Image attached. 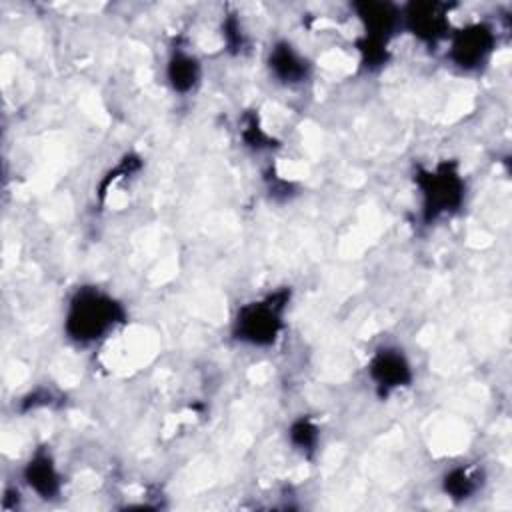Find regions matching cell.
<instances>
[{
    "instance_id": "cell-6",
    "label": "cell",
    "mask_w": 512,
    "mask_h": 512,
    "mask_svg": "<svg viewBox=\"0 0 512 512\" xmlns=\"http://www.w3.org/2000/svg\"><path fill=\"white\" fill-rule=\"evenodd\" d=\"M450 6L442 2H416L402 10V26L418 40L438 44L450 36Z\"/></svg>"
},
{
    "instance_id": "cell-12",
    "label": "cell",
    "mask_w": 512,
    "mask_h": 512,
    "mask_svg": "<svg viewBox=\"0 0 512 512\" xmlns=\"http://www.w3.org/2000/svg\"><path fill=\"white\" fill-rule=\"evenodd\" d=\"M288 436H290V442L296 450H302V452H314L316 450V444H318V438H320V430L318 426L302 416L298 420H294L290 424V430H288Z\"/></svg>"
},
{
    "instance_id": "cell-7",
    "label": "cell",
    "mask_w": 512,
    "mask_h": 512,
    "mask_svg": "<svg viewBox=\"0 0 512 512\" xmlns=\"http://www.w3.org/2000/svg\"><path fill=\"white\" fill-rule=\"evenodd\" d=\"M358 12V18L364 24V40L384 44L388 42L390 34L402 26V10L386 4V2H364L354 6Z\"/></svg>"
},
{
    "instance_id": "cell-3",
    "label": "cell",
    "mask_w": 512,
    "mask_h": 512,
    "mask_svg": "<svg viewBox=\"0 0 512 512\" xmlns=\"http://www.w3.org/2000/svg\"><path fill=\"white\" fill-rule=\"evenodd\" d=\"M426 220L452 214L460 208L466 194V184L452 162H440L430 170H422L416 178Z\"/></svg>"
},
{
    "instance_id": "cell-10",
    "label": "cell",
    "mask_w": 512,
    "mask_h": 512,
    "mask_svg": "<svg viewBox=\"0 0 512 512\" xmlns=\"http://www.w3.org/2000/svg\"><path fill=\"white\" fill-rule=\"evenodd\" d=\"M200 62L194 54L184 50H174L166 62V78L174 92L186 94L200 82Z\"/></svg>"
},
{
    "instance_id": "cell-1",
    "label": "cell",
    "mask_w": 512,
    "mask_h": 512,
    "mask_svg": "<svg viewBox=\"0 0 512 512\" xmlns=\"http://www.w3.org/2000/svg\"><path fill=\"white\" fill-rule=\"evenodd\" d=\"M126 318L124 306L108 292L88 286L70 298L64 330L76 344H94L114 332Z\"/></svg>"
},
{
    "instance_id": "cell-11",
    "label": "cell",
    "mask_w": 512,
    "mask_h": 512,
    "mask_svg": "<svg viewBox=\"0 0 512 512\" xmlns=\"http://www.w3.org/2000/svg\"><path fill=\"white\" fill-rule=\"evenodd\" d=\"M480 482H478V474L470 468H454L450 472H446L444 480H442V488L450 498L456 500H464L470 498L476 490H478Z\"/></svg>"
},
{
    "instance_id": "cell-4",
    "label": "cell",
    "mask_w": 512,
    "mask_h": 512,
    "mask_svg": "<svg viewBox=\"0 0 512 512\" xmlns=\"http://www.w3.org/2000/svg\"><path fill=\"white\" fill-rule=\"evenodd\" d=\"M448 56L460 70H478L492 56L496 36L488 24L474 22L448 36Z\"/></svg>"
},
{
    "instance_id": "cell-2",
    "label": "cell",
    "mask_w": 512,
    "mask_h": 512,
    "mask_svg": "<svg viewBox=\"0 0 512 512\" xmlns=\"http://www.w3.org/2000/svg\"><path fill=\"white\" fill-rule=\"evenodd\" d=\"M288 300V290H276L240 306L234 318V338L250 346H272L284 328Z\"/></svg>"
},
{
    "instance_id": "cell-8",
    "label": "cell",
    "mask_w": 512,
    "mask_h": 512,
    "mask_svg": "<svg viewBox=\"0 0 512 512\" xmlns=\"http://www.w3.org/2000/svg\"><path fill=\"white\" fill-rule=\"evenodd\" d=\"M268 68L282 84H300L310 74V62L286 40L276 42L268 54Z\"/></svg>"
},
{
    "instance_id": "cell-5",
    "label": "cell",
    "mask_w": 512,
    "mask_h": 512,
    "mask_svg": "<svg viewBox=\"0 0 512 512\" xmlns=\"http://www.w3.org/2000/svg\"><path fill=\"white\" fill-rule=\"evenodd\" d=\"M368 376L380 394H390L412 384L414 370L408 356L396 346L378 348L368 362Z\"/></svg>"
},
{
    "instance_id": "cell-9",
    "label": "cell",
    "mask_w": 512,
    "mask_h": 512,
    "mask_svg": "<svg viewBox=\"0 0 512 512\" xmlns=\"http://www.w3.org/2000/svg\"><path fill=\"white\" fill-rule=\"evenodd\" d=\"M24 480L40 498H54L62 488L60 470L50 452L38 450L24 466Z\"/></svg>"
}]
</instances>
